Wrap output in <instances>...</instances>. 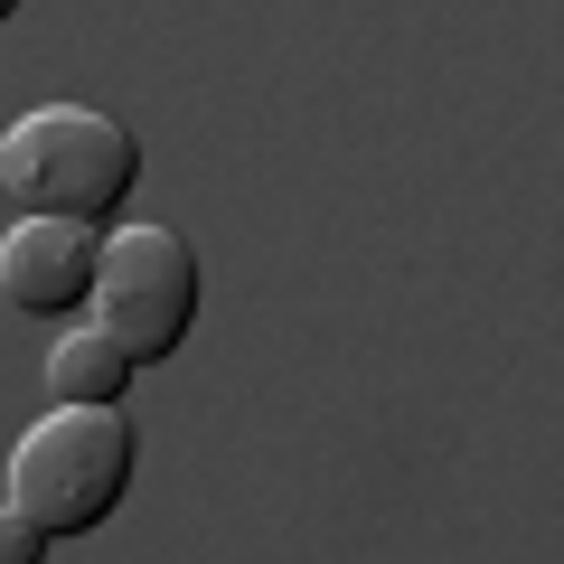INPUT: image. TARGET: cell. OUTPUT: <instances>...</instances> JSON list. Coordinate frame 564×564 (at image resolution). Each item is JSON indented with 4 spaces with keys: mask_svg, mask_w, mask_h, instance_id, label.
<instances>
[{
    "mask_svg": "<svg viewBox=\"0 0 564 564\" xmlns=\"http://www.w3.org/2000/svg\"><path fill=\"white\" fill-rule=\"evenodd\" d=\"M10 10H20V0H0V20H10Z\"/></svg>",
    "mask_w": 564,
    "mask_h": 564,
    "instance_id": "52a82bcc",
    "label": "cell"
},
{
    "mask_svg": "<svg viewBox=\"0 0 564 564\" xmlns=\"http://www.w3.org/2000/svg\"><path fill=\"white\" fill-rule=\"evenodd\" d=\"M47 545H57V536H47V527H29L20 508L0 499V564H47Z\"/></svg>",
    "mask_w": 564,
    "mask_h": 564,
    "instance_id": "8992f818",
    "label": "cell"
},
{
    "mask_svg": "<svg viewBox=\"0 0 564 564\" xmlns=\"http://www.w3.org/2000/svg\"><path fill=\"white\" fill-rule=\"evenodd\" d=\"M198 302H207V273H198V245L170 236V226H113L104 236V263H95V329L122 339L141 367H161L188 348L198 329Z\"/></svg>",
    "mask_w": 564,
    "mask_h": 564,
    "instance_id": "3957f363",
    "label": "cell"
},
{
    "mask_svg": "<svg viewBox=\"0 0 564 564\" xmlns=\"http://www.w3.org/2000/svg\"><path fill=\"white\" fill-rule=\"evenodd\" d=\"M95 263H104V226L20 217L0 236V302L29 311V321H76L95 302Z\"/></svg>",
    "mask_w": 564,
    "mask_h": 564,
    "instance_id": "277c9868",
    "label": "cell"
},
{
    "mask_svg": "<svg viewBox=\"0 0 564 564\" xmlns=\"http://www.w3.org/2000/svg\"><path fill=\"white\" fill-rule=\"evenodd\" d=\"M0 188L29 217H76V226H113L141 188V141L95 104H39L0 132Z\"/></svg>",
    "mask_w": 564,
    "mask_h": 564,
    "instance_id": "6da1fadb",
    "label": "cell"
},
{
    "mask_svg": "<svg viewBox=\"0 0 564 564\" xmlns=\"http://www.w3.org/2000/svg\"><path fill=\"white\" fill-rule=\"evenodd\" d=\"M132 470H141V443L122 423V404H57L10 452V508L47 536H95L122 508Z\"/></svg>",
    "mask_w": 564,
    "mask_h": 564,
    "instance_id": "7a4b0ae2",
    "label": "cell"
},
{
    "mask_svg": "<svg viewBox=\"0 0 564 564\" xmlns=\"http://www.w3.org/2000/svg\"><path fill=\"white\" fill-rule=\"evenodd\" d=\"M132 377H141V358L122 339H104L95 321L66 329V339L47 348V395H57V404H122V395H132Z\"/></svg>",
    "mask_w": 564,
    "mask_h": 564,
    "instance_id": "5b68a950",
    "label": "cell"
}]
</instances>
